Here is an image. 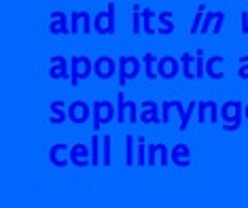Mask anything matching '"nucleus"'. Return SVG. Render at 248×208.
<instances>
[{
    "label": "nucleus",
    "mask_w": 248,
    "mask_h": 208,
    "mask_svg": "<svg viewBox=\"0 0 248 208\" xmlns=\"http://www.w3.org/2000/svg\"><path fill=\"white\" fill-rule=\"evenodd\" d=\"M242 34H248V11H242Z\"/></svg>",
    "instance_id": "473e14b6"
},
{
    "label": "nucleus",
    "mask_w": 248,
    "mask_h": 208,
    "mask_svg": "<svg viewBox=\"0 0 248 208\" xmlns=\"http://www.w3.org/2000/svg\"><path fill=\"white\" fill-rule=\"evenodd\" d=\"M140 121L142 123H161V115L157 111V102L153 100H144L142 111H140Z\"/></svg>",
    "instance_id": "aec40b11"
},
{
    "label": "nucleus",
    "mask_w": 248,
    "mask_h": 208,
    "mask_svg": "<svg viewBox=\"0 0 248 208\" xmlns=\"http://www.w3.org/2000/svg\"><path fill=\"white\" fill-rule=\"evenodd\" d=\"M68 117V109H66L64 100H53L51 106H49V121L51 123H62Z\"/></svg>",
    "instance_id": "412c9836"
},
{
    "label": "nucleus",
    "mask_w": 248,
    "mask_h": 208,
    "mask_svg": "<svg viewBox=\"0 0 248 208\" xmlns=\"http://www.w3.org/2000/svg\"><path fill=\"white\" fill-rule=\"evenodd\" d=\"M146 151H149V147H146L144 138L140 136L136 140V166H146Z\"/></svg>",
    "instance_id": "a878e982"
},
{
    "label": "nucleus",
    "mask_w": 248,
    "mask_h": 208,
    "mask_svg": "<svg viewBox=\"0 0 248 208\" xmlns=\"http://www.w3.org/2000/svg\"><path fill=\"white\" fill-rule=\"evenodd\" d=\"M49 32L51 34H68L70 32V24L66 19V15L62 11H55L51 13V19H49Z\"/></svg>",
    "instance_id": "6ab92c4d"
},
{
    "label": "nucleus",
    "mask_w": 248,
    "mask_h": 208,
    "mask_svg": "<svg viewBox=\"0 0 248 208\" xmlns=\"http://www.w3.org/2000/svg\"><path fill=\"white\" fill-rule=\"evenodd\" d=\"M136 123L140 121V113H138V104L134 100H125V96L119 94L117 96V123Z\"/></svg>",
    "instance_id": "20e7f679"
},
{
    "label": "nucleus",
    "mask_w": 248,
    "mask_h": 208,
    "mask_svg": "<svg viewBox=\"0 0 248 208\" xmlns=\"http://www.w3.org/2000/svg\"><path fill=\"white\" fill-rule=\"evenodd\" d=\"M168 147L166 144H149L146 151V166H168Z\"/></svg>",
    "instance_id": "4468645a"
},
{
    "label": "nucleus",
    "mask_w": 248,
    "mask_h": 208,
    "mask_svg": "<svg viewBox=\"0 0 248 208\" xmlns=\"http://www.w3.org/2000/svg\"><path fill=\"white\" fill-rule=\"evenodd\" d=\"M70 164L77 168H85L92 166V147L83 143H77L70 147Z\"/></svg>",
    "instance_id": "1a4fd4ad"
},
{
    "label": "nucleus",
    "mask_w": 248,
    "mask_h": 208,
    "mask_svg": "<svg viewBox=\"0 0 248 208\" xmlns=\"http://www.w3.org/2000/svg\"><path fill=\"white\" fill-rule=\"evenodd\" d=\"M92 117H93V130L98 132L100 126L112 121L115 109H112V104L108 102V100H95L93 106H92Z\"/></svg>",
    "instance_id": "423d86ee"
},
{
    "label": "nucleus",
    "mask_w": 248,
    "mask_h": 208,
    "mask_svg": "<svg viewBox=\"0 0 248 208\" xmlns=\"http://www.w3.org/2000/svg\"><path fill=\"white\" fill-rule=\"evenodd\" d=\"M92 30H93V24H92L89 13H85V11H75L70 17V32L72 34H78V32L87 34V32H92Z\"/></svg>",
    "instance_id": "f8f14e48"
},
{
    "label": "nucleus",
    "mask_w": 248,
    "mask_h": 208,
    "mask_svg": "<svg viewBox=\"0 0 248 208\" xmlns=\"http://www.w3.org/2000/svg\"><path fill=\"white\" fill-rule=\"evenodd\" d=\"M49 161H51L53 166L58 168H64L70 164V147L68 144H53L51 149H49Z\"/></svg>",
    "instance_id": "f3484780"
},
{
    "label": "nucleus",
    "mask_w": 248,
    "mask_h": 208,
    "mask_svg": "<svg viewBox=\"0 0 248 208\" xmlns=\"http://www.w3.org/2000/svg\"><path fill=\"white\" fill-rule=\"evenodd\" d=\"M244 117H246V119H248V102L244 104Z\"/></svg>",
    "instance_id": "72a5a7b5"
},
{
    "label": "nucleus",
    "mask_w": 248,
    "mask_h": 208,
    "mask_svg": "<svg viewBox=\"0 0 248 208\" xmlns=\"http://www.w3.org/2000/svg\"><path fill=\"white\" fill-rule=\"evenodd\" d=\"M112 140H110V136H104L102 138V166H110L112 164Z\"/></svg>",
    "instance_id": "c85d7f7f"
},
{
    "label": "nucleus",
    "mask_w": 248,
    "mask_h": 208,
    "mask_svg": "<svg viewBox=\"0 0 248 208\" xmlns=\"http://www.w3.org/2000/svg\"><path fill=\"white\" fill-rule=\"evenodd\" d=\"M242 117H244V104L240 100H229L221 106V119L225 132H235L242 126Z\"/></svg>",
    "instance_id": "f03ea898"
},
{
    "label": "nucleus",
    "mask_w": 248,
    "mask_h": 208,
    "mask_svg": "<svg viewBox=\"0 0 248 208\" xmlns=\"http://www.w3.org/2000/svg\"><path fill=\"white\" fill-rule=\"evenodd\" d=\"M100 136L93 134L92 136V166H102V157H100Z\"/></svg>",
    "instance_id": "bb28decb"
},
{
    "label": "nucleus",
    "mask_w": 248,
    "mask_h": 208,
    "mask_svg": "<svg viewBox=\"0 0 248 208\" xmlns=\"http://www.w3.org/2000/svg\"><path fill=\"white\" fill-rule=\"evenodd\" d=\"M93 32H98V34H112L115 32V2H108L106 11L93 17Z\"/></svg>",
    "instance_id": "39448f33"
},
{
    "label": "nucleus",
    "mask_w": 248,
    "mask_h": 208,
    "mask_svg": "<svg viewBox=\"0 0 248 208\" xmlns=\"http://www.w3.org/2000/svg\"><path fill=\"white\" fill-rule=\"evenodd\" d=\"M117 66H119V85H125L129 79H136L140 75V60L134 55H121Z\"/></svg>",
    "instance_id": "0eeeda50"
},
{
    "label": "nucleus",
    "mask_w": 248,
    "mask_h": 208,
    "mask_svg": "<svg viewBox=\"0 0 248 208\" xmlns=\"http://www.w3.org/2000/svg\"><path fill=\"white\" fill-rule=\"evenodd\" d=\"M89 117H92V109H89L87 102H83V100H75V102L68 104V119L72 123L81 126V123H85Z\"/></svg>",
    "instance_id": "9d476101"
},
{
    "label": "nucleus",
    "mask_w": 248,
    "mask_h": 208,
    "mask_svg": "<svg viewBox=\"0 0 248 208\" xmlns=\"http://www.w3.org/2000/svg\"><path fill=\"white\" fill-rule=\"evenodd\" d=\"M180 68H183L185 79H202L206 75V60L204 49H197L195 53L185 51L180 55Z\"/></svg>",
    "instance_id": "f257e3e1"
},
{
    "label": "nucleus",
    "mask_w": 248,
    "mask_h": 208,
    "mask_svg": "<svg viewBox=\"0 0 248 208\" xmlns=\"http://www.w3.org/2000/svg\"><path fill=\"white\" fill-rule=\"evenodd\" d=\"M197 121L200 123H217L218 121V106L212 100L197 102Z\"/></svg>",
    "instance_id": "9b49d317"
},
{
    "label": "nucleus",
    "mask_w": 248,
    "mask_h": 208,
    "mask_svg": "<svg viewBox=\"0 0 248 208\" xmlns=\"http://www.w3.org/2000/svg\"><path fill=\"white\" fill-rule=\"evenodd\" d=\"M117 68H119V66H117L115 60L108 58V55H100V58L93 62V75L98 79H110Z\"/></svg>",
    "instance_id": "dca6fc26"
},
{
    "label": "nucleus",
    "mask_w": 248,
    "mask_h": 208,
    "mask_svg": "<svg viewBox=\"0 0 248 208\" xmlns=\"http://www.w3.org/2000/svg\"><path fill=\"white\" fill-rule=\"evenodd\" d=\"M172 17H174L172 11H161V13H157V19H159V24H161L159 28H157V32H159V34H172V32H174Z\"/></svg>",
    "instance_id": "5701e85b"
},
{
    "label": "nucleus",
    "mask_w": 248,
    "mask_h": 208,
    "mask_svg": "<svg viewBox=\"0 0 248 208\" xmlns=\"http://www.w3.org/2000/svg\"><path fill=\"white\" fill-rule=\"evenodd\" d=\"M157 17L155 11L151 9H142V32H146V34H155L157 28H153V19Z\"/></svg>",
    "instance_id": "393cba45"
},
{
    "label": "nucleus",
    "mask_w": 248,
    "mask_h": 208,
    "mask_svg": "<svg viewBox=\"0 0 248 208\" xmlns=\"http://www.w3.org/2000/svg\"><path fill=\"white\" fill-rule=\"evenodd\" d=\"M49 77L60 81V79H70V62H66V58L62 55H53L51 58V64H49Z\"/></svg>",
    "instance_id": "2eb2a0df"
},
{
    "label": "nucleus",
    "mask_w": 248,
    "mask_h": 208,
    "mask_svg": "<svg viewBox=\"0 0 248 208\" xmlns=\"http://www.w3.org/2000/svg\"><path fill=\"white\" fill-rule=\"evenodd\" d=\"M132 32L134 34L142 32V11H140L138 4H134L132 7Z\"/></svg>",
    "instance_id": "cd10ccee"
},
{
    "label": "nucleus",
    "mask_w": 248,
    "mask_h": 208,
    "mask_svg": "<svg viewBox=\"0 0 248 208\" xmlns=\"http://www.w3.org/2000/svg\"><path fill=\"white\" fill-rule=\"evenodd\" d=\"M221 64H223V55H212V58L206 62V75L210 77L212 81H221L225 77Z\"/></svg>",
    "instance_id": "4be33fe9"
},
{
    "label": "nucleus",
    "mask_w": 248,
    "mask_h": 208,
    "mask_svg": "<svg viewBox=\"0 0 248 208\" xmlns=\"http://www.w3.org/2000/svg\"><path fill=\"white\" fill-rule=\"evenodd\" d=\"M238 77H240V79H246V81H248V55H242V58H240Z\"/></svg>",
    "instance_id": "2f4dec72"
},
{
    "label": "nucleus",
    "mask_w": 248,
    "mask_h": 208,
    "mask_svg": "<svg viewBox=\"0 0 248 208\" xmlns=\"http://www.w3.org/2000/svg\"><path fill=\"white\" fill-rule=\"evenodd\" d=\"M142 62H144V72H146V79L149 81H155L157 77H159V70H157V60L153 53H144V58H142Z\"/></svg>",
    "instance_id": "b1692460"
},
{
    "label": "nucleus",
    "mask_w": 248,
    "mask_h": 208,
    "mask_svg": "<svg viewBox=\"0 0 248 208\" xmlns=\"http://www.w3.org/2000/svg\"><path fill=\"white\" fill-rule=\"evenodd\" d=\"M204 15H206V7L200 4L197 7V13L193 17V24H191V34H200V28H202V21H204Z\"/></svg>",
    "instance_id": "c756f323"
},
{
    "label": "nucleus",
    "mask_w": 248,
    "mask_h": 208,
    "mask_svg": "<svg viewBox=\"0 0 248 208\" xmlns=\"http://www.w3.org/2000/svg\"><path fill=\"white\" fill-rule=\"evenodd\" d=\"M125 164L127 166L136 164V160H134V136H127L125 138Z\"/></svg>",
    "instance_id": "7c9ffc66"
},
{
    "label": "nucleus",
    "mask_w": 248,
    "mask_h": 208,
    "mask_svg": "<svg viewBox=\"0 0 248 208\" xmlns=\"http://www.w3.org/2000/svg\"><path fill=\"white\" fill-rule=\"evenodd\" d=\"M157 70H159L161 79H174L183 68H180V60L172 58V55H163L157 62Z\"/></svg>",
    "instance_id": "ddd939ff"
},
{
    "label": "nucleus",
    "mask_w": 248,
    "mask_h": 208,
    "mask_svg": "<svg viewBox=\"0 0 248 208\" xmlns=\"http://www.w3.org/2000/svg\"><path fill=\"white\" fill-rule=\"evenodd\" d=\"M170 161L174 166L178 168H187L191 166V149L187 147V144H174L172 151H170Z\"/></svg>",
    "instance_id": "a211bd4d"
},
{
    "label": "nucleus",
    "mask_w": 248,
    "mask_h": 208,
    "mask_svg": "<svg viewBox=\"0 0 248 208\" xmlns=\"http://www.w3.org/2000/svg\"><path fill=\"white\" fill-rule=\"evenodd\" d=\"M93 72V62L85 58V55H75L70 58V83L78 85V81L87 79Z\"/></svg>",
    "instance_id": "7ed1b4c3"
},
{
    "label": "nucleus",
    "mask_w": 248,
    "mask_h": 208,
    "mask_svg": "<svg viewBox=\"0 0 248 208\" xmlns=\"http://www.w3.org/2000/svg\"><path fill=\"white\" fill-rule=\"evenodd\" d=\"M223 24H225V13H223V11H206L200 32H202V34H208V32L218 34V32L223 30Z\"/></svg>",
    "instance_id": "6e6552de"
}]
</instances>
